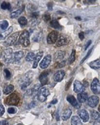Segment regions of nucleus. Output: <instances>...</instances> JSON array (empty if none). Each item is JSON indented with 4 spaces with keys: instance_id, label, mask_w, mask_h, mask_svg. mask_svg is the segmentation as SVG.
I'll return each instance as SVG.
<instances>
[{
    "instance_id": "1",
    "label": "nucleus",
    "mask_w": 100,
    "mask_h": 125,
    "mask_svg": "<svg viewBox=\"0 0 100 125\" xmlns=\"http://www.w3.org/2000/svg\"><path fill=\"white\" fill-rule=\"evenodd\" d=\"M1 59L4 62L7 64L13 62V54L12 49L8 48V49H5L4 51H3V52L1 54Z\"/></svg>"
},
{
    "instance_id": "2",
    "label": "nucleus",
    "mask_w": 100,
    "mask_h": 125,
    "mask_svg": "<svg viewBox=\"0 0 100 125\" xmlns=\"http://www.w3.org/2000/svg\"><path fill=\"white\" fill-rule=\"evenodd\" d=\"M29 36H30V33L28 31H24L21 34V36H19V44L24 47H27L30 45V40H29Z\"/></svg>"
},
{
    "instance_id": "3",
    "label": "nucleus",
    "mask_w": 100,
    "mask_h": 125,
    "mask_svg": "<svg viewBox=\"0 0 100 125\" xmlns=\"http://www.w3.org/2000/svg\"><path fill=\"white\" fill-rule=\"evenodd\" d=\"M19 97L18 96L17 94L13 93L12 94H10V96H8L7 98L6 99L5 102L7 105H13V106H16L17 105L19 102Z\"/></svg>"
},
{
    "instance_id": "4",
    "label": "nucleus",
    "mask_w": 100,
    "mask_h": 125,
    "mask_svg": "<svg viewBox=\"0 0 100 125\" xmlns=\"http://www.w3.org/2000/svg\"><path fill=\"white\" fill-rule=\"evenodd\" d=\"M50 94V91L48 88H46V87H42L38 91V94H37V97H38V99L41 102H44L47 97Z\"/></svg>"
},
{
    "instance_id": "5",
    "label": "nucleus",
    "mask_w": 100,
    "mask_h": 125,
    "mask_svg": "<svg viewBox=\"0 0 100 125\" xmlns=\"http://www.w3.org/2000/svg\"><path fill=\"white\" fill-rule=\"evenodd\" d=\"M33 80V72H29L28 73H27L26 76H24V79L22 82V85H21V88L22 90H26L28 86L30 85Z\"/></svg>"
},
{
    "instance_id": "6",
    "label": "nucleus",
    "mask_w": 100,
    "mask_h": 125,
    "mask_svg": "<svg viewBox=\"0 0 100 125\" xmlns=\"http://www.w3.org/2000/svg\"><path fill=\"white\" fill-rule=\"evenodd\" d=\"M91 87V90L93 93L96 94L100 93V82L97 78H95L93 79Z\"/></svg>"
},
{
    "instance_id": "7",
    "label": "nucleus",
    "mask_w": 100,
    "mask_h": 125,
    "mask_svg": "<svg viewBox=\"0 0 100 125\" xmlns=\"http://www.w3.org/2000/svg\"><path fill=\"white\" fill-rule=\"evenodd\" d=\"M18 36H19V32H16V33L12 34L11 36H9L7 38V40H6L4 45L6 46H11V45H14L15 43V42L17 41Z\"/></svg>"
},
{
    "instance_id": "8",
    "label": "nucleus",
    "mask_w": 100,
    "mask_h": 125,
    "mask_svg": "<svg viewBox=\"0 0 100 125\" xmlns=\"http://www.w3.org/2000/svg\"><path fill=\"white\" fill-rule=\"evenodd\" d=\"M58 38H59L58 32L56 31H52L48 34V37H47V42L48 44H54L57 42Z\"/></svg>"
},
{
    "instance_id": "9",
    "label": "nucleus",
    "mask_w": 100,
    "mask_h": 125,
    "mask_svg": "<svg viewBox=\"0 0 100 125\" xmlns=\"http://www.w3.org/2000/svg\"><path fill=\"white\" fill-rule=\"evenodd\" d=\"M50 62H51V56L47 55L44 57V59L42 61V62L39 63V66L42 69H46L49 66Z\"/></svg>"
},
{
    "instance_id": "10",
    "label": "nucleus",
    "mask_w": 100,
    "mask_h": 125,
    "mask_svg": "<svg viewBox=\"0 0 100 125\" xmlns=\"http://www.w3.org/2000/svg\"><path fill=\"white\" fill-rule=\"evenodd\" d=\"M49 73H50V71H44L40 74L39 81H40V83H41L42 85H46L48 83Z\"/></svg>"
},
{
    "instance_id": "11",
    "label": "nucleus",
    "mask_w": 100,
    "mask_h": 125,
    "mask_svg": "<svg viewBox=\"0 0 100 125\" xmlns=\"http://www.w3.org/2000/svg\"><path fill=\"white\" fill-rule=\"evenodd\" d=\"M73 86H74V92L76 93H81L85 90V87L79 81H75Z\"/></svg>"
},
{
    "instance_id": "12",
    "label": "nucleus",
    "mask_w": 100,
    "mask_h": 125,
    "mask_svg": "<svg viewBox=\"0 0 100 125\" xmlns=\"http://www.w3.org/2000/svg\"><path fill=\"white\" fill-rule=\"evenodd\" d=\"M100 99L97 96H91L88 99V104L91 108H95L98 104Z\"/></svg>"
},
{
    "instance_id": "13",
    "label": "nucleus",
    "mask_w": 100,
    "mask_h": 125,
    "mask_svg": "<svg viewBox=\"0 0 100 125\" xmlns=\"http://www.w3.org/2000/svg\"><path fill=\"white\" fill-rule=\"evenodd\" d=\"M64 76H65V72L64 70H59L54 74L53 79L56 82H60L63 80Z\"/></svg>"
},
{
    "instance_id": "14",
    "label": "nucleus",
    "mask_w": 100,
    "mask_h": 125,
    "mask_svg": "<svg viewBox=\"0 0 100 125\" xmlns=\"http://www.w3.org/2000/svg\"><path fill=\"white\" fill-rule=\"evenodd\" d=\"M78 114L80 118L83 120V122H86L89 120V115H88V113L86 110L84 109H82L78 112Z\"/></svg>"
},
{
    "instance_id": "15",
    "label": "nucleus",
    "mask_w": 100,
    "mask_h": 125,
    "mask_svg": "<svg viewBox=\"0 0 100 125\" xmlns=\"http://www.w3.org/2000/svg\"><path fill=\"white\" fill-rule=\"evenodd\" d=\"M66 100H67L73 106H74V107L75 108L79 107V103L77 102V99H75V97L74 96H73V95H69V96H68V97H66Z\"/></svg>"
},
{
    "instance_id": "16",
    "label": "nucleus",
    "mask_w": 100,
    "mask_h": 125,
    "mask_svg": "<svg viewBox=\"0 0 100 125\" xmlns=\"http://www.w3.org/2000/svg\"><path fill=\"white\" fill-rule=\"evenodd\" d=\"M68 39L63 36H59L58 39L57 40L56 42V45L57 47H61V46H63V45H66L68 42Z\"/></svg>"
},
{
    "instance_id": "17",
    "label": "nucleus",
    "mask_w": 100,
    "mask_h": 125,
    "mask_svg": "<svg viewBox=\"0 0 100 125\" xmlns=\"http://www.w3.org/2000/svg\"><path fill=\"white\" fill-rule=\"evenodd\" d=\"M77 99H78V102L79 103L85 102L87 99H88V95L86 93L82 92L81 93H79L77 95Z\"/></svg>"
},
{
    "instance_id": "18",
    "label": "nucleus",
    "mask_w": 100,
    "mask_h": 125,
    "mask_svg": "<svg viewBox=\"0 0 100 125\" xmlns=\"http://www.w3.org/2000/svg\"><path fill=\"white\" fill-rule=\"evenodd\" d=\"M24 56V52L22 51H19L15 52V54H13V61H19L22 59Z\"/></svg>"
},
{
    "instance_id": "19",
    "label": "nucleus",
    "mask_w": 100,
    "mask_h": 125,
    "mask_svg": "<svg viewBox=\"0 0 100 125\" xmlns=\"http://www.w3.org/2000/svg\"><path fill=\"white\" fill-rule=\"evenodd\" d=\"M71 114H72V111L70 108H66L61 115V119L63 120H67L70 117Z\"/></svg>"
},
{
    "instance_id": "20",
    "label": "nucleus",
    "mask_w": 100,
    "mask_h": 125,
    "mask_svg": "<svg viewBox=\"0 0 100 125\" xmlns=\"http://www.w3.org/2000/svg\"><path fill=\"white\" fill-rule=\"evenodd\" d=\"M43 56V52H39L37 53V54L35 56V60H34V64L33 65V68H36L37 67V65H38V62L41 60V58Z\"/></svg>"
},
{
    "instance_id": "21",
    "label": "nucleus",
    "mask_w": 100,
    "mask_h": 125,
    "mask_svg": "<svg viewBox=\"0 0 100 125\" xmlns=\"http://www.w3.org/2000/svg\"><path fill=\"white\" fill-rule=\"evenodd\" d=\"M89 66L95 70L100 69V59H97L89 63Z\"/></svg>"
},
{
    "instance_id": "22",
    "label": "nucleus",
    "mask_w": 100,
    "mask_h": 125,
    "mask_svg": "<svg viewBox=\"0 0 100 125\" xmlns=\"http://www.w3.org/2000/svg\"><path fill=\"white\" fill-rule=\"evenodd\" d=\"M24 6H23V7H22V8H19V9H18L17 10H15V11L12 12V13H10V18H17L18 16H19V15H21L22 12L24 11Z\"/></svg>"
},
{
    "instance_id": "23",
    "label": "nucleus",
    "mask_w": 100,
    "mask_h": 125,
    "mask_svg": "<svg viewBox=\"0 0 100 125\" xmlns=\"http://www.w3.org/2000/svg\"><path fill=\"white\" fill-rule=\"evenodd\" d=\"M70 123H71V125H83L80 118L77 115L73 116V117L71 118Z\"/></svg>"
},
{
    "instance_id": "24",
    "label": "nucleus",
    "mask_w": 100,
    "mask_h": 125,
    "mask_svg": "<svg viewBox=\"0 0 100 125\" xmlns=\"http://www.w3.org/2000/svg\"><path fill=\"white\" fill-rule=\"evenodd\" d=\"M12 31H13V27H9L6 31H5L4 32L0 33V40H4V39H5L12 32Z\"/></svg>"
},
{
    "instance_id": "25",
    "label": "nucleus",
    "mask_w": 100,
    "mask_h": 125,
    "mask_svg": "<svg viewBox=\"0 0 100 125\" xmlns=\"http://www.w3.org/2000/svg\"><path fill=\"white\" fill-rule=\"evenodd\" d=\"M92 119L95 122H100V114L96 111H91Z\"/></svg>"
},
{
    "instance_id": "26",
    "label": "nucleus",
    "mask_w": 100,
    "mask_h": 125,
    "mask_svg": "<svg viewBox=\"0 0 100 125\" xmlns=\"http://www.w3.org/2000/svg\"><path fill=\"white\" fill-rule=\"evenodd\" d=\"M50 27L55 29H61V25L59 24V22L57 20H51L50 22Z\"/></svg>"
},
{
    "instance_id": "27",
    "label": "nucleus",
    "mask_w": 100,
    "mask_h": 125,
    "mask_svg": "<svg viewBox=\"0 0 100 125\" xmlns=\"http://www.w3.org/2000/svg\"><path fill=\"white\" fill-rule=\"evenodd\" d=\"M65 56V52L63 51H58L56 54H55V57L56 60H62Z\"/></svg>"
},
{
    "instance_id": "28",
    "label": "nucleus",
    "mask_w": 100,
    "mask_h": 125,
    "mask_svg": "<svg viewBox=\"0 0 100 125\" xmlns=\"http://www.w3.org/2000/svg\"><path fill=\"white\" fill-rule=\"evenodd\" d=\"M14 90V85H8L6 86L4 89V93L5 94H8L10 93H12Z\"/></svg>"
},
{
    "instance_id": "29",
    "label": "nucleus",
    "mask_w": 100,
    "mask_h": 125,
    "mask_svg": "<svg viewBox=\"0 0 100 125\" xmlns=\"http://www.w3.org/2000/svg\"><path fill=\"white\" fill-rule=\"evenodd\" d=\"M35 56H35L34 53H33V52H29L28 54H27V56H26V61H28V62H31V61H33L35 60Z\"/></svg>"
},
{
    "instance_id": "30",
    "label": "nucleus",
    "mask_w": 100,
    "mask_h": 125,
    "mask_svg": "<svg viewBox=\"0 0 100 125\" xmlns=\"http://www.w3.org/2000/svg\"><path fill=\"white\" fill-rule=\"evenodd\" d=\"M18 22L19 23V24L22 26V27H24L26 26V24H28V20L25 17H20V18L18 19Z\"/></svg>"
},
{
    "instance_id": "31",
    "label": "nucleus",
    "mask_w": 100,
    "mask_h": 125,
    "mask_svg": "<svg viewBox=\"0 0 100 125\" xmlns=\"http://www.w3.org/2000/svg\"><path fill=\"white\" fill-rule=\"evenodd\" d=\"M1 7L3 10H10V8H11V6H10V4L8 3V2L4 1L1 5Z\"/></svg>"
},
{
    "instance_id": "32",
    "label": "nucleus",
    "mask_w": 100,
    "mask_h": 125,
    "mask_svg": "<svg viewBox=\"0 0 100 125\" xmlns=\"http://www.w3.org/2000/svg\"><path fill=\"white\" fill-rule=\"evenodd\" d=\"M75 60V50L73 49L72 51V52H71V54L69 58H68V61H69L70 64H71V63L74 62Z\"/></svg>"
},
{
    "instance_id": "33",
    "label": "nucleus",
    "mask_w": 100,
    "mask_h": 125,
    "mask_svg": "<svg viewBox=\"0 0 100 125\" xmlns=\"http://www.w3.org/2000/svg\"><path fill=\"white\" fill-rule=\"evenodd\" d=\"M8 27V21H6V20H4V21H2L1 24H0V28L1 29H3V30H6L7 28Z\"/></svg>"
},
{
    "instance_id": "34",
    "label": "nucleus",
    "mask_w": 100,
    "mask_h": 125,
    "mask_svg": "<svg viewBox=\"0 0 100 125\" xmlns=\"http://www.w3.org/2000/svg\"><path fill=\"white\" fill-rule=\"evenodd\" d=\"M4 72L5 77H6V79H10L11 78L12 74H11L10 72L9 71V70H8V69H5L4 70Z\"/></svg>"
},
{
    "instance_id": "35",
    "label": "nucleus",
    "mask_w": 100,
    "mask_h": 125,
    "mask_svg": "<svg viewBox=\"0 0 100 125\" xmlns=\"http://www.w3.org/2000/svg\"><path fill=\"white\" fill-rule=\"evenodd\" d=\"M17 109L14 107H10L8 109V113H10V114H15V113H17Z\"/></svg>"
},
{
    "instance_id": "36",
    "label": "nucleus",
    "mask_w": 100,
    "mask_h": 125,
    "mask_svg": "<svg viewBox=\"0 0 100 125\" xmlns=\"http://www.w3.org/2000/svg\"><path fill=\"white\" fill-rule=\"evenodd\" d=\"M92 49H93V47H92V48H91V49L89 50V52H88V54H86V56H85V57H84V58H83L82 60V61H81V64H82L83 62V61H86V59L88 58V56H89L91 55V52H92Z\"/></svg>"
},
{
    "instance_id": "37",
    "label": "nucleus",
    "mask_w": 100,
    "mask_h": 125,
    "mask_svg": "<svg viewBox=\"0 0 100 125\" xmlns=\"http://www.w3.org/2000/svg\"><path fill=\"white\" fill-rule=\"evenodd\" d=\"M56 65H58V66H57V68H59V67H64V66H65V64H66V61H62L61 62H57L55 63Z\"/></svg>"
},
{
    "instance_id": "38",
    "label": "nucleus",
    "mask_w": 100,
    "mask_h": 125,
    "mask_svg": "<svg viewBox=\"0 0 100 125\" xmlns=\"http://www.w3.org/2000/svg\"><path fill=\"white\" fill-rule=\"evenodd\" d=\"M4 112H5L4 107V106L2 105V104H1V103H0V117L3 115V114L4 113Z\"/></svg>"
},
{
    "instance_id": "39",
    "label": "nucleus",
    "mask_w": 100,
    "mask_h": 125,
    "mask_svg": "<svg viewBox=\"0 0 100 125\" xmlns=\"http://www.w3.org/2000/svg\"><path fill=\"white\" fill-rule=\"evenodd\" d=\"M44 20L46 21V22H48V21H50L51 20V18H50V15L49 14L46 13L44 15Z\"/></svg>"
},
{
    "instance_id": "40",
    "label": "nucleus",
    "mask_w": 100,
    "mask_h": 125,
    "mask_svg": "<svg viewBox=\"0 0 100 125\" xmlns=\"http://www.w3.org/2000/svg\"><path fill=\"white\" fill-rule=\"evenodd\" d=\"M38 16H39V13H38V12L33 13L32 15H31V17L33 18V19H36V18H37Z\"/></svg>"
},
{
    "instance_id": "41",
    "label": "nucleus",
    "mask_w": 100,
    "mask_h": 125,
    "mask_svg": "<svg viewBox=\"0 0 100 125\" xmlns=\"http://www.w3.org/2000/svg\"><path fill=\"white\" fill-rule=\"evenodd\" d=\"M72 80H73V79H70L69 81H68V83L66 84V88H65L66 90H67L69 88L70 85H71V82H72Z\"/></svg>"
},
{
    "instance_id": "42",
    "label": "nucleus",
    "mask_w": 100,
    "mask_h": 125,
    "mask_svg": "<svg viewBox=\"0 0 100 125\" xmlns=\"http://www.w3.org/2000/svg\"><path fill=\"white\" fill-rule=\"evenodd\" d=\"M0 125H9L8 122L6 120H2L0 122Z\"/></svg>"
},
{
    "instance_id": "43",
    "label": "nucleus",
    "mask_w": 100,
    "mask_h": 125,
    "mask_svg": "<svg viewBox=\"0 0 100 125\" xmlns=\"http://www.w3.org/2000/svg\"><path fill=\"white\" fill-rule=\"evenodd\" d=\"M79 36L80 40H82L83 39V38H84V36H83V32H80V33H79Z\"/></svg>"
},
{
    "instance_id": "44",
    "label": "nucleus",
    "mask_w": 100,
    "mask_h": 125,
    "mask_svg": "<svg viewBox=\"0 0 100 125\" xmlns=\"http://www.w3.org/2000/svg\"><path fill=\"white\" fill-rule=\"evenodd\" d=\"M91 42H92L91 40H89V41H88L87 44H86V45L85 46V49H88V47H89V45L91 44Z\"/></svg>"
},
{
    "instance_id": "45",
    "label": "nucleus",
    "mask_w": 100,
    "mask_h": 125,
    "mask_svg": "<svg viewBox=\"0 0 100 125\" xmlns=\"http://www.w3.org/2000/svg\"><path fill=\"white\" fill-rule=\"evenodd\" d=\"M48 9H50V10H52V2H50V3H48Z\"/></svg>"
},
{
    "instance_id": "46",
    "label": "nucleus",
    "mask_w": 100,
    "mask_h": 125,
    "mask_svg": "<svg viewBox=\"0 0 100 125\" xmlns=\"http://www.w3.org/2000/svg\"><path fill=\"white\" fill-rule=\"evenodd\" d=\"M83 86L84 87H88V82L87 81H83Z\"/></svg>"
},
{
    "instance_id": "47",
    "label": "nucleus",
    "mask_w": 100,
    "mask_h": 125,
    "mask_svg": "<svg viewBox=\"0 0 100 125\" xmlns=\"http://www.w3.org/2000/svg\"><path fill=\"white\" fill-rule=\"evenodd\" d=\"M57 99H55L54 100H52V102H51V104H57Z\"/></svg>"
},
{
    "instance_id": "48",
    "label": "nucleus",
    "mask_w": 100,
    "mask_h": 125,
    "mask_svg": "<svg viewBox=\"0 0 100 125\" xmlns=\"http://www.w3.org/2000/svg\"><path fill=\"white\" fill-rule=\"evenodd\" d=\"M56 120L57 121H59V114H58V113L57 112V113H56Z\"/></svg>"
},
{
    "instance_id": "49",
    "label": "nucleus",
    "mask_w": 100,
    "mask_h": 125,
    "mask_svg": "<svg viewBox=\"0 0 100 125\" xmlns=\"http://www.w3.org/2000/svg\"><path fill=\"white\" fill-rule=\"evenodd\" d=\"M75 19H76V20H81V18H79V17H76V18H75Z\"/></svg>"
},
{
    "instance_id": "50",
    "label": "nucleus",
    "mask_w": 100,
    "mask_h": 125,
    "mask_svg": "<svg viewBox=\"0 0 100 125\" xmlns=\"http://www.w3.org/2000/svg\"><path fill=\"white\" fill-rule=\"evenodd\" d=\"M99 111H100V107H99Z\"/></svg>"
},
{
    "instance_id": "51",
    "label": "nucleus",
    "mask_w": 100,
    "mask_h": 125,
    "mask_svg": "<svg viewBox=\"0 0 100 125\" xmlns=\"http://www.w3.org/2000/svg\"><path fill=\"white\" fill-rule=\"evenodd\" d=\"M22 125V124H19V125Z\"/></svg>"
},
{
    "instance_id": "52",
    "label": "nucleus",
    "mask_w": 100,
    "mask_h": 125,
    "mask_svg": "<svg viewBox=\"0 0 100 125\" xmlns=\"http://www.w3.org/2000/svg\"><path fill=\"white\" fill-rule=\"evenodd\" d=\"M0 95H1V93H0Z\"/></svg>"
}]
</instances>
